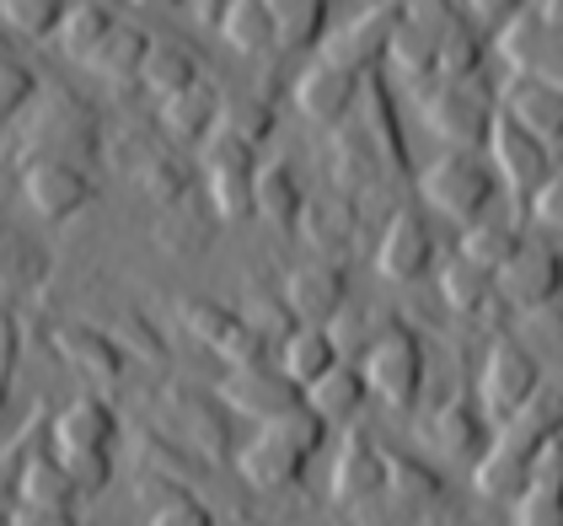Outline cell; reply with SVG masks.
Returning <instances> with one entry per match:
<instances>
[{
	"label": "cell",
	"instance_id": "cell-1",
	"mask_svg": "<svg viewBox=\"0 0 563 526\" xmlns=\"http://www.w3.org/2000/svg\"><path fill=\"white\" fill-rule=\"evenodd\" d=\"M419 194H424V205H430L434 216H445L451 226L467 231L473 220L494 216L499 177H494L488 156L477 145H451V151H440L430 167L419 173Z\"/></svg>",
	"mask_w": 563,
	"mask_h": 526
},
{
	"label": "cell",
	"instance_id": "cell-2",
	"mask_svg": "<svg viewBox=\"0 0 563 526\" xmlns=\"http://www.w3.org/2000/svg\"><path fill=\"white\" fill-rule=\"evenodd\" d=\"M494 44L516 76H537L563 91V0H531L516 22L499 28Z\"/></svg>",
	"mask_w": 563,
	"mask_h": 526
},
{
	"label": "cell",
	"instance_id": "cell-3",
	"mask_svg": "<svg viewBox=\"0 0 563 526\" xmlns=\"http://www.w3.org/2000/svg\"><path fill=\"white\" fill-rule=\"evenodd\" d=\"M483 156H488V167H494V177H499V188L516 194V199H526V205H531V194H537L548 177L559 173V167H553V145L537 140L531 130H520L505 108H499L494 124H488Z\"/></svg>",
	"mask_w": 563,
	"mask_h": 526
},
{
	"label": "cell",
	"instance_id": "cell-4",
	"mask_svg": "<svg viewBox=\"0 0 563 526\" xmlns=\"http://www.w3.org/2000/svg\"><path fill=\"white\" fill-rule=\"evenodd\" d=\"M419 102H424V124H430L445 145H477L483 151V140H488V124H494V113H499V102H494V91L483 87L477 76L467 81H430V87L419 91Z\"/></svg>",
	"mask_w": 563,
	"mask_h": 526
},
{
	"label": "cell",
	"instance_id": "cell-5",
	"mask_svg": "<svg viewBox=\"0 0 563 526\" xmlns=\"http://www.w3.org/2000/svg\"><path fill=\"white\" fill-rule=\"evenodd\" d=\"M360 371H365V387L382 397L387 408H408L413 397L424 393V344L402 322H387L376 333L371 354L360 360Z\"/></svg>",
	"mask_w": 563,
	"mask_h": 526
},
{
	"label": "cell",
	"instance_id": "cell-6",
	"mask_svg": "<svg viewBox=\"0 0 563 526\" xmlns=\"http://www.w3.org/2000/svg\"><path fill=\"white\" fill-rule=\"evenodd\" d=\"M537 387H542L537 354L526 350V344H516V339H494L488 354H483V371H477V403H483V414L510 419Z\"/></svg>",
	"mask_w": 563,
	"mask_h": 526
},
{
	"label": "cell",
	"instance_id": "cell-7",
	"mask_svg": "<svg viewBox=\"0 0 563 526\" xmlns=\"http://www.w3.org/2000/svg\"><path fill=\"white\" fill-rule=\"evenodd\" d=\"M22 199H27V210L38 220L65 226V220H76L91 205V177L76 162H65V156H38L22 173Z\"/></svg>",
	"mask_w": 563,
	"mask_h": 526
},
{
	"label": "cell",
	"instance_id": "cell-8",
	"mask_svg": "<svg viewBox=\"0 0 563 526\" xmlns=\"http://www.w3.org/2000/svg\"><path fill=\"white\" fill-rule=\"evenodd\" d=\"M499 302L510 311H542L553 296L563 291V259L548 248V242H520V253L499 274Z\"/></svg>",
	"mask_w": 563,
	"mask_h": 526
},
{
	"label": "cell",
	"instance_id": "cell-9",
	"mask_svg": "<svg viewBox=\"0 0 563 526\" xmlns=\"http://www.w3.org/2000/svg\"><path fill=\"white\" fill-rule=\"evenodd\" d=\"M360 70L354 65H339V59H317L311 70H306L301 81H296V108H301L311 124H344L349 113H354V102H360Z\"/></svg>",
	"mask_w": 563,
	"mask_h": 526
},
{
	"label": "cell",
	"instance_id": "cell-10",
	"mask_svg": "<svg viewBox=\"0 0 563 526\" xmlns=\"http://www.w3.org/2000/svg\"><path fill=\"white\" fill-rule=\"evenodd\" d=\"M279 296H285V307H290L296 322L328 328L349 302V280H344V269H333V263H306V269H290V274H285Z\"/></svg>",
	"mask_w": 563,
	"mask_h": 526
},
{
	"label": "cell",
	"instance_id": "cell-11",
	"mask_svg": "<svg viewBox=\"0 0 563 526\" xmlns=\"http://www.w3.org/2000/svg\"><path fill=\"white\" fill-rule=\"evenodd\" d=\"M397 22H402V6H391V0H376V6H365L360 17H349L344 28L328 39V54L322 59H339V65H354V70H365L371 59H387L391 48V33H397Z\"/></svg>",
	"mask_w": 563,
	"mask_h": 526
},
{
	"label": "cell",
	"instance_id": "cell-12",
	"mask_svg": "<svg viewBox=\"0 0 563 526\" xmlns=\"http://www.w3.org/2000/svg\"><path fill=\"white\" fill-rule=\"evenodd\" d=\"M430 263H434L430 226L413 216V210H397L391 226L382 231V248H376V274L391 280V285H408V280L430 274Z\"/></svg>",
	"mask_w": 563,
	"mask_h": 526
},
{
	"label": "cell",
	"instance_id": "cell-13",
	"mask_svg": "<svg viewBox=\"0 0 563 526\" xmlns=\"http://www.w3.org/2000/svg\"><path fill=\"white\" fill-rule=\"evenodd\" d=\"M499 108L516 119L520 130L537 134V140L563 145V91L559 87H548V81H537V76H516V70H510V81L499 87Z\"/></svg>",
	"mask_w": 563,
	"mask_h": 526
},
{
	"label": "cell",
	"instance_id": "cell-14",
	"mask_svg": "<svg viewBox=\"0 0 563 526\" xmlns=\"http://www.w3.org/2000/svg\"><path fill=\"white\" fill-rule=\"evenodd\" d=\"M306 451H296L290 440L268 436V430H253V440L236 451V473L253 483V489H263V494H279V489H296L306 473Z\"/></svg>",
	"mask_w": 563,
	"mask_h": 526
},
{
	"label": "cell",
	"instance_id": "cell-15",
	"mask_svg": "<svg viewBox=\"0 0 563 526\" xmlns=\"http://www.w3.org/2000/svg\"><path fill=\"white\" fill-rule=\"evenodd\" d=\"M220 397H225L236 414H253L258 425H268L274 414H285V408L301 403L296 387L279 376V365H236V371L220 382Z\"/></svg>",
	"mask_w": 563,
	"mask_h": 526
},
{
	"label": "cell",
	"instance_id": "cell-16",
	"mask_svg": "<svg viewBox=\"0 0 563 526\" xmlns=\"http://www.w3.org/2000/svg\"><path fill=\"white\" fill-rule=\"evenodd\" d=\"M119 440V414L102 397H76L48 419V446L59 451H113Z\"/></svg>",
	"mask_w": 563,
	"mask_h": 526
},
{
	"label": "cell",
	"instance_id": "cell-17",
	"mask_svg": "<svg viewBox=\"0 0 563 526\" xmlns=\"http://www.w3.org/2000/svg\"><path fill=\"white\" fill-rule=\"evenodd\" d=\"M16 500L27 511H59V516H70L76 500H81V489L65 473V462H59L54 446H33V457L22 468V483H16Z\"/></svg>",
	"mask_w": 563,
	"mask_h": 526
},
{
	"label": "cell",
	"instance_id": "cell-18",
	"mask_svg": "<svg viewBox=\"0 0 563 526\" xmlns=\"http://www.w3.org/2000/svg\"><path fill=\"white\" fill-rule=\"evenodd\" d=\"M387 473H391V457H382L365 436H349L339 462H333V500L339 505L376 500V494H387Z\"/></svg>",
	"mask_w": 563,
	"mask_h": 526
},
{
	"label": "cell",
	"instance_id": "cell-19",
	"mask_svg": "<svg viewBox=\"0 0 563 526\" xmlns=\"http://www.w3.org/2000/svg\"><path fill=\"white\" fill-rule=\"evenodd\" d=\"M54 350H59L65 365H76L81 376H91L97 387H108V382L124 376V350H119L108 333L87 328V322H65V328H54Z\"/></svg>",
	"mask_w": 563,
	"mask_h": 526
},
{
	"label": "cell",
	"instance_id": "cell-20",
	"mask_svg": "<svg viewBox=\"0 0 563 526\" xmlns=\"http://www.w3.org/2000/svg\"><path fill=\"white\" fill-rule=\"evenodd\" d=\"M531 457H537V451H526V446L499 436L473 462V489L483 500H510V505H516L520 494L531 489Z\"/></svg>",
	"mask_w": 563,
	"mask_h": 526
},
{
	"label": "cell",
	"instance_id": "cell-21",
	"mask_svg": "<svg viewBox=\"0 0 563 526\" xmlns=\"http://www.w3.org/2000/svg\"><path fill=\"white\" fill-rule=\"evenodd\" d=\"M279 376L290 382V387H311V382H322L333 365H339V350H333V339H328V328H311V322H296L285 339H279Z\"/></svg>",
	"mask_w": 563,
	"mask_h": 526
},
{
	"label": "cell",
	"instance_id": "cell-22",
	"mask_svg": "<svg viewBox=\"0 0 563 526\" xmlns=\"http://www.w3.org/2000/svg\"><path fill=\"white\" fill-rule=\"evenodd\" d=\"M220 113H225V102H220V91L210 81H194L188 91H177L162 102V130L183 140V145H205L210 134H216Z\"/></svg>",
	"mask_w": 563,
	"mask_h": 526
},
{
	"label": "cell",
	"instance_id": "cell-23",
	"mask_svg": "<svg viewBox=\"0 0 563 526\" xmlns=\"http://www.w3.org/2000/svg\"><path fill=\"white\" fill-rule=\"evenodd\" d=\"M151 33L145 28H134V22H119L108 39H102V48L87 59V70H97L102 81H113V87H130V81H140L145 76V54H151Z\"/></svg>",
	"mask_w": 563,
	"mask_h": 526
},
{
	"label": "cell",
	"instance_id": "cell-24",
	"mask_svg": "<svg viewBox=\"0 0 563 526\" xmlns=\"http://www.w3.org/2000/svg\"><path fill=\"white\" fill-rule=\"evenodd\" d=\"M440 296H445V307L456 311V317H483V311L505 307L499 302V280L467 259H451L440 269Z\"/></svg>",
	"mask_w": 563,
	"mask_h": 526
},
{
	"label": "cell",
	"instance_id": "cell-25",
	"mask_svg": "<svg viewBox=\"0 0 563 526\" xmlns=\"http://www.w3.org/2000/svg\"><path fill=\"white\" fill-rule=\"evenodd\" d=\"M430 436L445 457H467V462H477L494 446L488 440V419H483V408H473V403H445L430 419Z\"/></svg>",
	"mask_w": 563,
	"mask_h": 526
},
{
	"label": "cell",
	"instance_id": "cell-26",
	"mask_svg": "<svg viewBox=\"0 0 563 526\" xmlns=\"http://www.w3.org/2000/svg\"><path fill=\"white\" fill-rule=\"evenodd\" d=\"M371 397V387H365V371L360 365H349V360H339L322 382H311L306 387V403L328 419V425H349L354 414H360V403Z\"/></svg>",
	"mask_w": 563,
	"mask_h": 526
},
{
	"label": "cell",
	"instance_id": "cell-27",
	"mask_svg": "<svg viewBox=\"0 0 563 526\" xmlns=\"http://www.w3.org/2000/svg\"><path fill=\"white\" fill-rule=\"evenodd\" d=\"M220 39L236 54H274L279 48V22L268 11V0H231L220 17Z\"/></svg>",
	"mask_w": 563,
	"mask_h": 526
},
{
	"label": "cell",
	"instance_id": "cell-28",
	"mask_svg": "<svg viewBox=\"0 0 563 526\" xmlns=\"http://www.w3.org/2000/svg\"><path fill=\"white\" fill-rule=\"evenodd\" d=\"M328 6L333 0H268L279 22V48L285 54H311L328 44Z\"/></svg>",
	"mask_w": 563,
	"mask_h": 526
},
{
	"label": "cell",
	"instance_id": "cell-29",
	"mask_svg": "<svg viewBox=\"0 0 563 526\" xmlns=\"http://www.w3.org/2000/svg\"><path fill=\"white\" fill-rule=\"evenodd\" d=\"M113 28H119V22H113V11H108L102 0H70V11H65V22H59L54 44H59L65 59H81V65H87Z\"/></svg>",
	"mask_w": 563,
	"mask_h": 526
},
{
	"label": "cell",
	"instance_id": "cell-30",
	"mask_svg": "<svg viewBox=\"0 0 563 526\" xmlns=\"http://www.w3.org/2000/svg\"><path fill=\"white\" fill-rule=\"evenodd\" d=\"M520 242H526V237L516 231V220H505L494 210V216L473 220V226L462 231V259L477 263V269H488V274H499V269L520 253Z\"/></svg>",
	"mask_w": 563,
	"mask_h": 526
},
{
	"label": "cell",
	"instance_id": "cell-31",
	"mask_svg": "<svg viewBox=\"0 0 563 526\" xmlns=\"http://www.w3.org/2000/svg\"><path fill=\"white\" fill-rule=\"evenodd\" d=\"M199 81V59H194V48L177 44V39H156L151 54H145V76H140V87L156 91L162 102L177 97V91H188Z\"/></svg>",
	"mask_w": 563,
	"mask_h": 526
},
{
	"label": "cell",
	"instance_id": "cell-32",
	"mask_svg": "<svg viewBox=\"0 0 563 526\" xmlns=\"http://www.w3.org/2000/svg\"><path fill=\"white\" fill-rule=\"evenodd\" d=\"M559 436H563V393H548V387H537L505 419V440H516L526 451H537V446H548V440H559Z\"/></svg>",
	"mask_w": 563,
	"mask_h": 526
},
{
	"label": "cell",
	"instance_id": "cell-33",
	"mask_svg": "<svg viewBox=\"0 0 563 526\" xmlns=\"http://www.w3.org/2000/svg\"><path fill=\"white\" fill-rule=\"evenodd\" d=\"M258 216L268 226H279V231L301 226L306 199L296 173H290V162H258Z\"/></svg>",
	"mask_w": 563,
	"mask_h": 526
},
{
	"label": "cell",
	"instance_id": "cell-34",
	"mask_svg": "<svg viewBox=\"0 0 563 526\" xmlns=\"http://www.w3.org/2000/svg\"><path fill=\"white\" fill-rule=\"evenodd\" d=\"M65 11H70V0H0V28L16 33V39L44 44V39L59 33Z\"/></svg>",
	"mask_w": 563,
	"mask_h": 526
},
{
	"label": "cell",
	"instance_id": "cell-35",
	"mask_svg": "<svg viewBox=\"0 0 563 526\" xmlns=\"http://www.w3.org/2000/svg\"><path fill=\"white\" fill-rule=\"evenodd\" d=\"M258 430H268V436H279V440H290L296 451H306V457H311V451L328 440V419H322V414H317V408H311V403L301 397L296 408L274 414V419H268V425H258Z\"/></svg>",
	"mask_w": 563,
	"mask_h": 526
},
{
	"label": "cell",
	"instance_id": "cell-36",
	"mask_svg": "<svg viewBox=\"0 0 563 526\" xmlns=\"http://www.w3.org/2000/svg\"><path fill=\"white\" fill-rule=\"evenodd\" d=\"M483 70V44H477L473 28H462V22H451L445 28V44H440V76L445 81H467Z\"/></svg>",
	"mask_w": 563,
	"mask_h": 526
},
{
	"label": "cell",
	"instance_id": "cell-37",
	"mask_svg": "<svg viewBox=\"0 0 563 526\" xmlns=\"http://www.w3.org/2000/svg\"><path fill=\"white\" fill-rule=\"evenodd\" d=\"M236 322H242V311H225V307H216V302H183V328H188L199 344H210V350H220V344L231 339Z\"/></svg>",
	"mask_w": 563,
	"mask_h": 526
},
{
	"label": "cell",
	"instance_id": "cell-38",
	"mask_svg": "<svg viewBox=\"0 0 563 526\" xmlns=\"http://www.w3.org/2000/svg\"><path fill=\"white\" fill-rule=\"evenodd\" d=\"M328 339H333L339 360L360 365V360L371 354V344H376V328H371V317H360V311H339V317L328 322Z\"/></svg>",
	"mask_w": 563,
	"mask_h": 526
},
{
	"label": "cell",
	"instance_id": "cell-39",
	"mask_svg": "<svg viewBox=\"0 0 563 526\" xmlns=\"http://www.w3.org/2000/svg\"><path fill=\"white\" fill-rule=\"evenodd\" d=\"M387 489L397 494V500H402V505H430L434 494H440V479H434L430 468H413L408 457H391Z\"/></svg>",
	"mask_w": 563,
	"mask_h": 526
},
{
	"label": "cell",
	"instance_id": "cell-40",
	"mask_svg": "<svg viewBox=\"0 0 563 526\" xmlns=\"http://www.w3.org/2000/svg\"><path fill=\"white\" fill-rule=\"evenodd\" d=\"M59 451V446H54ZM59 462H65V473L76 479L81 494H102L108 479H113V451H59Z\"/></svg>",
	"mask_w": 563,
	"mask_h": 526
},
{
	"label": "cell",
	"instance_id": "cell-41",
	"mask_svg": "<svg viewBox=\"0 0 563 526\" xmlns=\"http://www.w3.org/2000/svg\"><path fill=\"white\" fill-rule=\"evenodd\" d=\"M33 91H38V81H33V70H27V65L0 59V124H11V119L33 102Z\"/></svg>",
	"mask_w": 563,
	"mask_h": 526
},
{
	"label": "cell",
	"instance_id": "cell-42",
	"mask_svg": "<svg viewBox=\"0 0 563 526\" xmlns=\"http://www.w3.org/2000/svg\"><path fill=\"white\" fill-rule=\"evenodd\" d=\"M301 231L311 248H339V242H349V210L344 205H339V210H333V205H306Z\"/></svg>",
	"mask_w": 563,
	"mask_h": 526
},
{
	"label": "cell",
	"instance_id": "cell-43",
	"mask_svg": "<svg viewBox=\"0 0 563 526\" xmlns=\"http://www.w3.org/2000/svg\"><path fill=\"white\" fill-rule=\"evenodd\" d=\"M510 526H563V494L553 489H526L510 505Z\"/></svg>",
	"mask_w": 563,
	"mask_h": 526
},
{
	"label": "cell",
	"instance_id": "cell-44",
	"mask_svg": "<svg viewBox=\"0 0 563 526\" xmlns=\"http://www.w3.org/2000/svg\"><path fill=\"white\" fill-rule=\"evenodd\" d=\"M145 526H216V516L194 500V494H183V489H173L156 511H151V522Z\"/></svg>",
	"mask_w": 563,
	"mask_h": 526
},
{
	"label": "cell",
	"instance_id": "cell-45",
	"mask_svg": "<svg viewBox=\"0 0 563 526\" xmlns=\"http://www.w3.org/2000/svg\"><path fill=\"white\" fill-rule=\"evenodd\" d=\"M531 220L548 226V231H563V167L531 194Z\"/></svg>",
	"mask_w": 563,
	"mask_h": 526
},
{
	"label": "cell",
	"instance_id": "cell-46",
	"mask_svg": "<svg viewBox=\"0 0 563 526\" xmlns=\"http://www.w3.org/2000/svg\"><path fill=\"white\" fill-rule=\"evenodd\" d=\"M27 440H33V430L0 446V494H16V483H22V468H27V457H33V446H27Z\"/></svg>",
	"mask_w": 563,
	"mask_h": 526
},
{
	"label": "cell",
	"instance_id": "cell-47",
	"mask_svg": "<svg viewBox=\"0 0 563 526\" xmlns=\"http://www.w3.org/2000/svg\"><path fill=\"white\" fill-rule=\"evenodd\" d=\"M526 6H531V0H467V11H473L483 28H494V33H499L505 22H516Z\"/></svg>",
	"mask_w": 563,
	"mask_h": 526
},
{
	"label": "cell",
	"instance_id": "cell-48",
	"mask_svg": "<svg viewBox=\"0 0 563 526\" xmlns=\"http://www.w3.org/2000/svg\"><path fill=\"white\" fill-rule=\"evenodd\" d=\"M16 354H22V333H16V317L0 307V376L16 371Z\"/></svg>",
	"mask_w": 563,
	"mask_h": 526
},
{
	"label": "cell",
	"instance_id": "cell-49",
	"mask_svg": "<svg viewBox=\"0 0 563 526\" xmlns=\"http://www.w3.org/2000/svg\"><path fill=\"white\" fill-rule=\"evenodd\" d=\"M188 6H194V22L220 28V17H225V6H231V0H188Z\"/></svg>",
	"mask_w": 563,
	"mask_h": 526
},
{
	"label": "cell",
	"instance_id": "cell-50",
	"mask_svg": "<svg viewBox=\"0 0 563 526\" xmlns=\"http://www.w3.org/2000/svg\"><path fill=\"white\" fill-rule=\"evenodd\" d=\"M134 6H145V11H177V6H188V0H134Z\"/></svg>",
	"mask_w": 563,
	"mask_h": 526
},
{
	"label": "cell",
	"instance_id": "cell-51",
	"mask_svg": "<svg viewBox=\"0 0 563 526\" xmlns=\"http://www.w3.org/2000/svg\"><path fill=\"white\" fill-rule=\"evenodd\" d=\"M5 397H11V376H0V414H5Z\"/></svg>",
	"mask_w": 563,
	"mask_h": 526
},
{
	"label": "cell",
	"instance_id": "cell-52",
	"mask_svg": "<svg viewBox=\"0 0 563 526\" xmlns=\"http://www.w3.org/2000/svg\"><path fill=\"white\" fill-rule=\"evenodd\" d=\"M0 526H16V511H5V505H0Z\"/></svg>",
	"mask_w": 563,
	"mask_h": 526
}]
</instances>
